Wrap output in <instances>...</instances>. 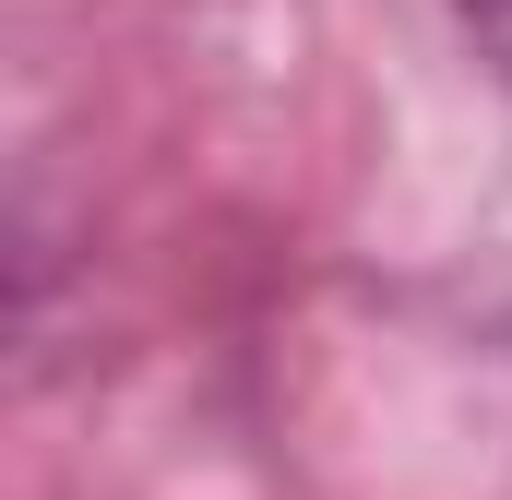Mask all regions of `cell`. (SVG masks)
I'll return each mask as SVG.
<instances>
[{
	"instance_id": "obj_1",
	"label": "cell",
	"mask_w": 512,
	"mask_h": 500,
	"mask_svg": "<svg viewBox=\"0 0 512 500\" xmlns=\"http://www.w3.org/2000/svg\"><path fill=\"white\" fill-rule=\"evenodd\" d=\"M441 12L465 24V48H477V60H489V72L512 84V0H441Z\"/></svg>"
}]
</instances>
